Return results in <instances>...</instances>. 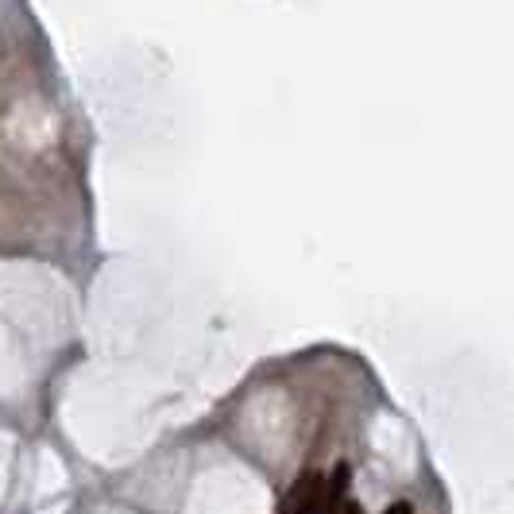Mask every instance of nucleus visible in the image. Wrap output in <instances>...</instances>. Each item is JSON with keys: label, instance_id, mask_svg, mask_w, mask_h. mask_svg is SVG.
Instances as JSON below:
<instances>
[{"label": "nucleus", "instance_id": "f257e3e1", "mask_svg": "<svg viewBox=\"0 0 514 514\" xmlns=\"http://www.w3.org/2000/svg\"><path fill=\"white\" fill-rule=\"evenodd\" d=\"M344 499H348V464H337L329 484L317 472H306L298 484L290 487L283 514H333Z\"/></svg>", "mask_w": 514, "mask_h": 514}, {"label": "nucleus", "instance_id": "f03ea898", "mask_svg": "<svg viewBox=\"0 0 514 514\" xmlns=\"http://www.w3.org/2000/svg\"><path fill=\"white\" fill-rule=\"evenodd\" d=\"M383 514H414V507H410L406 499H399V503H391V507H387Z\"/></svg>", "mask_w": 514, "mask_h": 514}, {"label": "nucleus", "instance_id": "7ed1b4c3", "mask_svg": "<svg viewBox=\"0 0 514 514\" xmlns=\"http://www.w3.org/2000/svg\"><path fill=\"white\" fill-rule=\"evenodd\" d=\"M333 514H360V503H356V499H344V503Z\"/></svg>", "mask_w": 514, "mask_h": 514}]
</instances>
